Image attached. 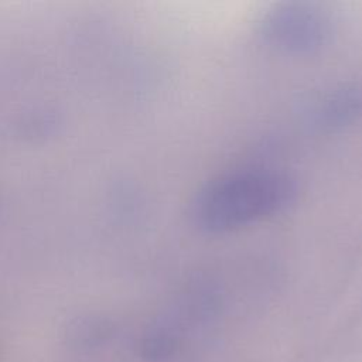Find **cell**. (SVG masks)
<instances>
[{
  "instance_id": "1",
  "label": "cell",
  "mask_w": 362,
  "mask_h": 362,
  "mask_svg": "<svg viewBox=\"0 0 362 362\" xmlns=\"http://www.w3.org/2000/svg\"><path fill=\"white\" fill-rule=\"evenodd\" d=\"M296 180L274 168H243L209 181L192 204L195 225L206 233H229L273 218L297 197Z\"/></svg>"
},
{
  "instance_id": "2",
  "label": "cell",
  "mask_w": 362,
  "mask_h": 362,
  "mask_svg": "<svg viewBox=\"0 0 362 362\" xmlns=\"http://www.w3.org/2000/svg\"><path fill=\"white\" fill-rule=\"evenodd\" d=\"M260 34L266 42L283 52L307 55L327 45L332 35V21L317 4L279 3L264 13Z\"/></svg>"
},
{
  "instance_id": "3",
  "label": "cell",
  "mask_w": 362,
  "mask_h": 362,
  "mask_svg": "<svg viewBox=\"0 0 362 362\" xmlns=\"http://www.w3.org/2000/svg\"><path fill=\"white\" fill-rule=\"evenodd\" d=\"M362 116V89L344 85L325 93L317 103L313 119L322 129L334 130L351 124Z\"/></svg>"
}]
</instances>
